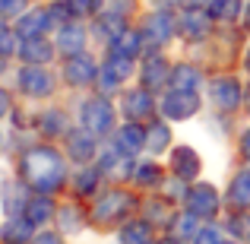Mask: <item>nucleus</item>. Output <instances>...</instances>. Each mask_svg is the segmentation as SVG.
Here are the masks:
<instances>
[{
  "label": "nucleus",
  "mask_w": 250,
  "mask_h": 244,
  "mask_svg": "<svg viewBox=\"0 0 250 244\" xmlns=\"http://www.w3.org/2000/svg\"><path fill=\"white\" fill-rule=\"evenodd\" d=\"M22 168H25L29 184L35 190H42V194L57 190L61 181H63V162H61V155H57L54 149H32V153L25 155Z\"/></svg>",
  "instance_id": "nucleus-1"
},
{
  "label": "nucleus",
  "mask_w": 250,
  "mask_h": 244,
  "mask_svg": "<svg viewBox=\"0 0 250 244\" xmlns=\"http://www.w3.org/2000/svg\"><path fill=\"white\" fill-rule=\"evenodd\" d=\"M111 121H114V111H111V105L104 102V98H92V102H85L83 124L92 130V133H108Z\"/></svg>",
  "instance_id": "nucleus-2"
},
{
  "label": "nucleus",
  "mask_w": 250,
  "mask_h": 244,
  "mask_svg": "<svg viewBox=\"0 0 250 244\" xmlns=\"http://www.w3.org/2000/svg\"><path fill=\"white\" fill-rule=\"evenodd\" d=\"M196 108H200L196 95H193V92H184V89L171 92L165 102H162V111H165L168 117H174V121H181V117H190Z\"/></svg>",
  "instance_id": "nucleus-3"
},
{
  "label": "nucleus",
  "mask_w": 250,
  "mask_h": 244,
  "mask_svg": "<svg viewBox=\"0 0 250 244\" xmlns=\"http://www.w3.org/2000/svg\"><path fill=\"white\" fill-rule=\"evenodd\" d=\"M127 209H130V197L127 194H108L102 203H98L95 216H98V219H104V222H114V219H121Z\"/></svg>",
  "instance_id": "nucleus-4"
},
{
  "label": "nucleus",
  "mask_w": 250,
  "mask_h": 244,
  "mask_svg": "<svg viewBox=\"0 0 250 244\" xmlns=\"http://www.w3.org/2000/svg\"><path fill=\"white\" fill-rule=\"evenodd\" d=\"M215 206H219V197H215V190L209 187V184L206 187H196L193 194H190V213L200 216V219L203 216H212Z\"/></svg>",
  "instance_id": "nucleus-5"
},
{
  "label": "nucleus",
  "mask_w": 250,
  "mask_h": 244,
  "mask_svg": "<svg viewBox=\"0 0 250 244\" xmlns=\"http://www.w3.org/2000/svg\"><path fill=\"white\" fill-rule=\"evenodd\" d=\"M19 83H22V89L29 92V95H48V92H51V76L44 73V70H38V67L22 70Z\"/></svg>",
  "instance_id": "nucleus-6"
},
{
  "label": "nucleus",
  "mask_w": 250,
  "mask_h": 244,
  "mask_svg": "<svg viewBox=\"0 0 250 244\" xmlns=\"http://www.w3.org/2000/svg\"><path fill=\"white\" fill-rule=\"evenodd\" d=\"M212 98H215V105L219 108H234L238 105V98H241V89H238V80H219L212 86Z\"/></svg>",
  "instance_id": "nucleus-7"
},
{
  "label": "nucleus",
  "mask_w": 250,
  "mask_h": 244,
  "mask_svg": "<svg viewBox=\"0 0 250 244\" xmlns=\"http://www.w3.org/2000/svg\"><path fill=\"white\" fill-rule=\"evenodd\" d=\"M51 22V13H42V10H32L29 16L19 19V32H22L25 38H42V32L48 29Z\"/></svg>",
  "instance_id": "nucleus-8"
},
{
  "label": "nucleus",
  "mask_w": 250,
  "mask_h": 244,
  "mask_svg": "<svg viewBox=\"0 0 250 244\" xmlns=\"http://www.w3.org/2000/svg\"><path fill=\"white\" fill-rule=\"evenodd\" d=\"M206 29H209L206 13L190 10V13H184V16H181V35H187V38H203V35H206Z\"/></svg>",
  "instance_id": "nucleus-9"
},
{
  "label": "nucleus",
  "mask_w": 250,
  "mask_h": 244,
  "mask_svg": "<svg viewBox=\"0 0 250 244\" xmlns=\"http://www.w3.org/2000/svg\"><path fill=\"white\" fill-rule=\"evenodd\" d=\"M196 171H200V159H196V153L187 149V146H181L174 153V175L177 177H193Z\"/></svg>",
  "instance_id": "nucleus-10"
},
{
  "label": "nucleus",
  "mask_w": 250,
  "mask_h": 244,
  "mask_svg": "<svg viewBox=\"0 0 250 244\" xmlns=\"http://www.w3.org/2000/svg\"><path fill=\"white\" fill-rule=\"evenodd\" d=\"M143 130L136 127V124H127V127L121 130V133H117V149H121L124 155H130V153H136V149L143 146Z\"/></svg>",
  "instance_id": "nucleus-11"
},
{
  "label": "nucleus",
  "mask_w": 250,
  "mask_h": 244,
  "mask_svg": "<svg viewBox=\"0 0 250 244\" xmlns=\"http://www.w3.org/2000/svg\"><path fill=\"white\" fill-rule=\"evenodd\" d=\"M92 76H95V67H92L89 57H73L67 64V80L70 83H92Z\"/></svg>",
  "instance_id": "nucleus-12"
},
{
  "label": "nucleus",
  "mask_w": 250,
  "mask_h": 244,
  "mask_svg": "<svg viewBox=\"0 0 250 244\" xmlns=\"http://www.w3.org/2000/svg\"><path fill=\"white\" fill-rule=\"evenodd\" d=\"M29 235H32V222L29 219H10L3 225V241H10V244H25Z\"/></svg>",
  "instance_id": "nucleus-13"
},
{
  "label": "nucleus",
  "mask_w": 250,
  "mask_h": 244,
  "mask_svg": "<svg viewBox=\"0 0 250 244\" xmlns=\"http://www.w3.org/2000/svg\"><path fill=\"white\" fill-rule=\"evenodd\" d=\"M124 105H127V114L130 117H146V114H152V108H155L152 98H149L146 92H130Z\"/></svg>",
  "instance_id": "nucleus-14"
},
{
  "label": "nucleus",
  "mask_w": 250,
  "mask_h": 244,
  "mask_svg": "<svg viewBox=\"0 0 250 244\" xmlns=\"http://www.w3.org/2000/svg\"><path fill=\"white\" fill-rule=\"evenodd\" d=\"M228 200H231L234 206H250V171H241V175L234 177Z\"/></svg>",
  "instance_id": "nucleus-15"
},
{
  "label": "nucleus",
  "mask_w": 250,
  "mask_h": 244,
  "mask_svg": "<svg viewBox=\"0 0 250 244\" xmlns=\"http://www.w3.org/2000/svg\"><path fill=\"white\" fill-rule=\"evenodd\" d=\"M51 213H54V203H51L48 197H35V200H29V206H25V219L29 222H48Z\"/></svg>",
  "instance_id": "nucleus-16"
},
{
  "label": "nucleus",
  "mask_w": 250,
  "mask_h": 244,
  "mask_svg": "<svg viewBox=\"0 0 250 244\" xmlns=\"http://www.w3.org/2000/svg\"><path fill=\"white\" fill-rule=\"evenodd\" d=\"M22 57H25V61H32V64H42V61H48V57H51V44L42 42V38H29V42L22 44Z\"/></svg>",
  "instance_id": "nucleus-17"
},
{
  "label": "nucleus",
  "mask_w": 250,
  "mask_h": 244,
  "mask_svg": "<svg viewBox=\"0 0 250 244\" xmlns=\"http://www.w3.org/2000/svg\"><path fill=\"white\" fill-rule=\"evenodd\" d=\"M171 83L177 86V89H184V92H190L196 83H200V73H196L193 67H177L174 73H171Z\"/></svg>",
  "instance_id": "nucleus-18"
},
{
  "label": "nucleus",
  "mask_w": 250,
  "mask_h": 244,
  "mask_svg": "<svg viewBox=\"0 0 250 244\" xmlns=\"http://www.w3.org/2000/svg\"><path fill=\"white\" fill-rule=\"evenodd\" d=\"M165 80H168L165 61H149L146 64V73H143V83H146V86H162Z\"/></svg>",
  "instance_id": "nucleus-19"
},
{
  "label": "nucleus",
  "mask_w": 250,
  "mask_h": 244,
  "mask_svg": "<svg viewBox=\"0 0 250 244\" xmlns=\"http://www.w3.org/2000/svg\"><path fill=\"white\" fill-rule=\"evenodd\" d=\"M57 44H61L63 51H76L83 44V29L80 25H63V32H61V38H57Z\"/></svg>",
  "instance_id": "nucleus-20"
},
{
  "label": "nucleus",
  "mask_w": 250,
  "mask_h": 244,
  "mask_svg": "<svg viewBox=\"0 0 250 244\" xmlns=\"http://www.w3.org/2000/svg\"><path fill=\"white\" fill-rule=\"evenodd\" d=\"M124 244H149V225L146 222H133L124 228Z\"/></svg>",
  "instance_id": "nucleus-21"
},
{
  "label": "nucleus",
  "mask_w": 250,
  "mask_h": 244,
  "mask_svg": "<svg viewBox=\"0 0 250 244\" xmlns=\"http://www.w3.org/2000/svg\"><path fill=\"white\" fill-rule=\"evenodd\" d=\"M238 6H241V0H212V16L215 19H234L238 16Z\"/></svg>",
  "instance_id": "nucleus-22"
},
{
  "label": "nucleus",
  "mask_w": 250,
  "mask_h": 244,
  "mask_svg": "<svg viewBox=\"0 0 250 244\" xmlns=\"http://www.w3.org/2000/svg\"><path fill=\"white\" fill-rule=\"evenodd\" d=\"M114 51H121V54H127V57H136V51H140V35H136V32H124L114 42Z\"/></svg>",
  "instance_id": "nucleus-23"
},
{
  "label": "nucleus",
  "mask_w": 250,
  "mask_h": 244,
  "mask_svg": "<svg viewBox=\"0 0 250 244\" xmlns=\"http://www.w3.org/2000/svg\"><path fill=\"white\" fill-rule=\"evenodd\" d=\"M22 206H29L25 190L19 187V184H10V187H6V209H10V213H19Z\"/></svg>",
  "instance_id": "nucleus-24"
},
{
  "label": "nucleus",
  "mask_w": 250,
  "mask_h": 244,
  "mask_svg": "<svg viewBox=\"0 0 250 244\" xmlns=\"http://www.w3.org/2000/svg\"><path fill=\"white\" fill-rule=\"evenodd\" d=\"M70 153H73L76 155V159H89V155H92V140H89V136H80V133H73V136H70Z\"/></svg>",
  "instance_id": "nucleus-25"
},
{
  "label": "nucleus",
  "mask_w": 250,
  "mask_h": 244,
  "mask_svg": "<svg viewBox=\"0 0 250 244\" xmlns=\"http://www.w3.org/2000/svg\"><path fill=\"white\" fill-rule=\"evenodd\" d=\"M149 149H155V153H162V149L168 146V127H162V124H155L152 130H149Z\"/></svg>",
  "instance_id": "nucleus-26"
},
{
  "label": "nucleus",
  "mask_w": 250,
  "mask_h": 244,
  "mask_svg": "<svg viewBox=\"0 0 250 244\" xmlns=\"http://www.w3.org/2000/svg\"><path fill=\"white\" fill-rule=\"evenodd\" d=\"M193 219H200V216L190 213L187 219H177V225L171 228V235H174V238H187V235H193V232H196V222H193Z\"/></svg>",
  "instance_id": "nucleus-27"
},
{
  "label": "nucleus",
  "mask_w": 250,
  "mask_h": 244,
  "mask_svg": "<svg viewBox=\"0 0 250 244\" xmlns=\"http://www.w3.org/2000/svg\"><path fill=\"white\" fill-rule=\"evenodd\" d=\"M136 181H140V184H152V181H159V168H155V165H143L140 175H136Z\"/></svg>",
  "instance_id": "nucleus-28"
},
{
  "label": "nucleus",
  "mask_w": 250,
  "mask_h": 244,
  "mask_svg": "<svg viewBox=\"0 0 250 244\" xmlns=\"http://www.w3.org/2000/svg\"><path fill=\"white\" fill-rule=\"evenodd\" d=\"M92 184H95V171H83V177H76V190H83V194H89Z\"/></svg>",
  "instance_id": "nucleus-29"
},
{
  "label": "nucleus",
  "mask_w": 250,
  "mask_h": 244,
  "mask_svg": "<svg viewBox=\"0 0 250 244\" xmlns=\"http://www.w3.org/2000/svg\"><path fill=\"white\" fill-rule=\"evenodd\" d=\"M95 6H98V0H70V10L73 13H89Z\"/></svg>",
  "instance_id": "nucleus-30"
},
{
  "label": "nucleus",
  "mask_w": 250,
  "mask_h": 244,
  "mask_svg": "<svg viewBox=\"0 0 250 244\" xmlns=\"http://www.w3.org/2000/svg\"><path fill=\"white\" fill-rule=\"evenodd\" d=\"M25 6V0H0V13H6V16H10V13H19Z\"/></svg>",
  "instance_id": "nucleus-31"
},
{
  "label": "nucleus",
  "mask_w": 250,
  "mask_h": 244,
  "mask_svg": "<svg viewBox=\"0 0 250 244\" xmlns=\"http://www.w3.org/2000/svg\"><path fill=\"white\" fill-rule=\"evenodd\" d=\"M196 244H222V241H219V232H215V228L200 232V235H196Z\"/></svg>",
  "instance_id": "nucleus-32"
},
{
  "label": "nucleus",
  "mask_w": 250,
  "mask_h": 244,
  "mask_svg": "<svg viewBox=\"0 0 250 244\" xmlns=\"http://www.w3.org/2000/svg\"><path fill=\"white\" fill-rule=\"evenodd\" d=\"M10 51H13V35L0 25V54H10Z\"/></svg>",
  "instance_id": "nucleus-33"
},
{
  "label": "nucleus",
  "mask_w": 250,
  "mask_h": 244,
  "mask_svg": "<svg viewBox=\"0 0 250 244\" xmlns=\"http://www.w3.org/2000/svg\"><path fill=\"white\" fill-rule=\"evenodd\" d=\"M61 127H63L61 114H48V117H44V130H48V133H51V130H61Z\"/></svg>",
  "instance_id": "nucleus-34"
},
{
  "label": "nucleus",
  "mask_w": 250,
  "mask_h": 244,
  "mask_svg": "<svg viewBox=\"0 0 250 244\" xmlns=\"http://www.w3.org/2000/svg\"><path fill=\"white\" fill-rule=\"evenodd\" d=\"M38 244H61V241H57L54 235H42V238H38Z\"/></svg>",
  "instance_id": "nucleus-35"
},
{
  "label": "nucleus",
  "mask_w": 250,
  "mask_h": 244,
  "mask_svg": "<svg viewBox=\"0 0 250 244\" xmlns=\"http://www.w3.org/2000/svg\"><path fill=\"white\" fill-rule=\"evenodd\" d=\"M6 108H10V102H6V95H3V92H0V117L6 114Z\"/></svg>",
  "instance_id": "nucleus-36"
},
{
  "label": "nucleus",
  "mask_w": 250,
  "mask_h": 244,
  "mask_svg": "<svg viewBox=\"0 0 250 244\" xmlns=\"http://www.w3.org/2000/svg\"><path fill=\"white\" fill-rule=\"evenodd\" d=\"M244 155L250 159V130H247V136H244Z\"/></svg>",
  "instance_id": "nucleus-37"
},
{
  "label": "nucleus",
  "mask_w": 250,
  "mask_h": 244,
  "mask_svg": "<svg viewBox=\"0 0 250 244\" xmlns=\"http://www.w3.org/2000/svg\"><path fill=\"white\" fill-rule=\"evenodd\" d=\"M187 3H193V6H200V3H206V0H187Z\"/></svg>",
  "instance_id": "nucleus-38"
},
{
  "label": "nucleus",
  "mask_w": 250,
  "mask_h": 244,
  "mask_svg": "<svg viewBox=\"0 0 250 244\" xmlns=\"http://www.w3.org/2000/svg\"><path fill=\"white\" fill-rule=\"evenodd\" d=\"M247 22H250V13H247Z\"/></svg>",
  "instance_id": "nucleus-39"
},
{
  "label": "nucleus",
  "mask_w": 250,
  "mask_h": 244,
  "mask_svg": "<svg viewBox=\"0 0 250 244\" xmlns=\"http://www.w3.org/2000/svg\"><path fill=\"white\" fill-rule=\"evenodd\" d=\"M0 143H3V136H0Z\"/></svg>",
  "instance_id": "nucleus-40"
},
{
  "label": "nucleus",
  "mask_w": 250,
  "mask_h": 244,
  "mask_svg": "<svg viewBox=\"0 0 250 244\" xmlns=\"http://www.w3.org/2000/svg\"><path fill=\"white\" fill-rule=\"evenodd\" d=\"M247 102H250V98H247Z\"/></svg>",
  "instance_id": "nucleus-41"
},
{
  "label": "nucleus",
  "mask_w": 250,
  "mask_h": 244,
  "mask_svg": "<svg viewBox=\"0 0 250 244\" xmlns=\"http://www.w3.org/2000/svg\"><path fill=\"white\" fill-rule=\"evenodd\" d=\"M247 64H250V61H247Z\"/></svg>",
  "instance_id": "nucleus-42"
}]
</instances>
